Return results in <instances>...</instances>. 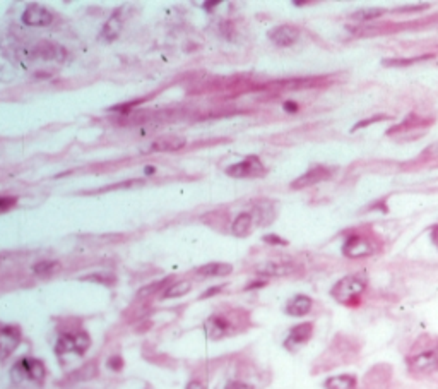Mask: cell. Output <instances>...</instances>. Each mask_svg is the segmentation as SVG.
Listing matches in <instances>:
<instances>
[{
  "mask_svg": "<svg viewBox=\"0 0 438 389\" xmlns=\"http://www.w3.org/2000/svg\"><path fill=\"white\" fill-rule=\"evenodd\" d=\"M407 371L416 377L430 375L438 371V340L423 336L414 343L413 350L406 358Z\"/></svg>",
  "mask_w": 438,
  "mask_h": 389,
  "instance_id": "6da1fadb",
  "label": "cell"
},
{
  "mask_svg": "<svg viewBox=\"0 0 438 389\" xmlns=\"http://www.w3.org/2000/svg\"><path fill=\"white\" fill-rule=\"evenodd\" d=\"M359 344L356 343L355 338L344 336V334H337L334 338L331 344H328L327 350L322 353L320 357V367L317 371H328V368L339 367L341 364H349L352 362V358L358 357Z\"/></svg>",
  "mask_w": 438,
  "mask_h": 389,
  "instance_id": "7a4b0ae2",
  "label": "cell"
},
{
  "mask_svg": "<svg viewBox=\"0 0 438 389\" xmlns=\"http://www.w3.org/2000/svg\"><path fill=\"white\" fill-rule=\"evenodd\" d=\"M366 290V279L359 275H349L339 279L331 290V295L335 302L346 307H358Z\"/></svg>",
  "mask_w": 438,
  "mask_h": 389,
  "instance_id": "3957f363",
  "label": "cell"
},
{
  "mask_svg": "<svg viewBox=\"0 0 438 389\" xmlns=\"http://www.w3.org/2000/svg\"><path fill=\"white\" fill-rule=\"evenodd\" d=\"M378 249V242L372 234L355 231L346 237L344 244H342V254L349 259H365L376 254Z\"/></svg>",
  "mask_w": 438,
  "mask_h": 389,
  "instance_id": "277c9868",
  "label": "cell"
},
{
  "mask_svg": "<svg viewBox=\"0 0 438 389\" xmlns=\"http://www.w3.org/2000/svg\"><path fill=\"white\" fill-rule=\"evenodd\" d=\"M266 166L260 162L259 156H246L245 160L226 168V173L235 179H257V177L266 175Z\"/></svg>",
  "mask_w": 438,
  "mask_h": 389,
  "instance_id": "5b68a950",
  "label": "cell"
},
{
  "mask_svg": "<svg viewBox=\"0 0 438 389\" xmlns=\"http://www.w3.org/2000/svg\"><path fill=\"white\" fill-rule=\"evenodd\" d=\"M91 344V340H89L88 334L84 331H79V333L74 334H64L60 336L57 343V351L60 355H67V353H77L82 355Z\"/></svg>",
  "mask_w": 438,
  "mask_h": 389,
  "instance_id": "8992f818",
  "label": "cell"
},
{
  "mask_svg": "<svg viewBox=\"0 0 438 389\" xmlns=\"http://www.w3.org/2000/svg\"><path fill=\"white\" fill-rule=\"evenodd\" d=\"M313 336V324L311 323H301L296 324L294 327H291L289 334H287L286 341H284V347L287 350H296V348L303 347Z\"/></svg>",
  "mask_w": 438,
  "mask_h": 389,
  "instance_id": "52a82bcc",
  "label": "cell"
},
{
  "mask_svg": "<svg viewBox=\"0 0 438 389\" xmlns=\"http://www.w3.org/2000/svg\"><path fill=\"white\" fill-rule=\"evenodd\" d=\"M331 175L332 173L328 166L317 165L313 166V168L308 170V172H305L303 175L298 177L296 180H293V182H291V187H293V189H305V187H311L315 186V184L324 182V180H327Z\"/></svg>",
  "mask_w": 438,
  "mask_h": 389,
  "instance_id": "ba28073f",
  "label": "cell"
},
{
  "mask_svg": "<svg viewBox=\"0 0 438 389\" xmlns=\"http://www.w3.org/2000/svg\"><path fill=\"white\" fill-rule=\"evenodd\" d=\"M390 377H392V368L385 364H378L368 371L365 375V389H387Z\"/></svg>",
  "mask_w": 438,
  "mask_h": 389,
  "instance_id": "9c48e42d",
  "label": "cell"
},
{
  "mask_svg": "<svg viewBox=\"0 0 438 389\" xmlns=\"http://www.w3.org/2000/svg\"><path fill=\"white\" fill-rule=\"evenodd\" d=\"M301 32L294 25H281L269 33V38L277 47H291L298 42Z\"/></svg>",
  "mask_w": 438,
  "mask_h": 389,
  "instance_id": "30bf717a",
  "label": "cell"
},
{
  "mask_svg": "<svg viewBox=\"0 0 438 389\" xmlns=\"http://www.w3.org/2000/svg\"><path fill=\"white\" fill-rule=\"evenodd\" d=\"M21 341V331L16 326L0 324V358H5L12 353Z\"/></svg>",
  "mask_w": 438,
  "mask_h": 389,
  "instance_id": "8fae6325",
  "label": "cell"
},
{
  "mask_svg": "<svg viewBox=\"0 0 438 389\" xmlns=\"http://www.w3.org/2000/svg\"><path fill=\"white\" fill-rule=\"evenodd\" d=\"M14 371H21L23 377L31 379L34 382H43L47 377V368H44L43 362L38 358H23Z\"/></svg>",
  "mask_w": 438,
  "mask_h": 389,
  "instance_id": "7c38bea8",
  "label": "cell"
},
{
  "mask_svg": "<svg viewBox=\"0 0 438 389\" xmlns=\"http://www.w3.org/2000/svg\"><path fill=\"white\" fill-rule=\"evenodd\" d=\"M185 145H187V139L181 138V136L166 134V136H159L157 139H154L153 145H151V151L171 153V151H178V149L183 148Z\"/></svg>",
  "mask_w": 438,
  "mask_h": 389,
  "instance_id": "4fadbf2b",
  "label": "cell"
},
{
  "mask_svg": "<svg viewBox=\"0 0 438 389\" xmlns=\"http://www.w3.org/2000/svg\"><path fill=\"white\" fill-rule=\"evenodd\" d=\"M51 14L41 5H29L23 12V23L27 26H48L51 25Z\"/></svg>",
  "mask_w": 438,
  "mask_h": 389,
  "instance_id": "5bb4252c",
  "label": "cell"
},
{
  "mask_svg": "<svg viewBox=\"0 0 438 389\" xmlns=\"http://www.w3.org/2000/svg\"><path fill=\"white\" fill-rule=\"evenodd\" d=\"M433 124V118H424L417 117V115H407L399 125L389 129V134H402V132H411V131H421V129H426L428 125Z\"/></svg>",
  "mask_w": 438,
  "mask_h": 389,
  "instance_id": "9a60e30c",
  "label": "cell"
},
{
  "mask_svg": "<svg viewBox=\"0 0 438 389\" xmlns=\"http://www.w3.org/2000/svg\"><path fill=\"white\" fill-rule=\"evenodd\" d=\"M229 319H226V316H214L209 317L207 323H205V333L211 340H219V338L226 336L229 331Z\"/></svg>",
  "mask_w": 438,
  "mask_h": 389,
  "instance_id": "2e32d148",
  "label": "cell"
},
{
  "mask_svg": "<svg viewBox=\"0 0 438 389\" xmlns=\"http://www.w3.org/2000/svg\"><path fill=\"white\" fill-rule=\"evenodd\" d=\"M311 307H313V300H311L310 297L296 295L287 302L286 314H289V316L293 317H303L310 312Z\"/></svg>",
  "mask_w": 438,
  "mask_h": 389,
  "instance_id": "e0dca14e",
  "label": "cell"
},
{
  "mask_svg": "<svg viewBox=\"0 0 438 389\" xmlns=\"http://www.w3.org/2000/svg\"><path fill=\"white\" fill-rule=\"evenodd\" d=\"M296 271V266L293 262H266L257 268V273L267 276H287Z\"/></svg>",
  "mask_w": 438,
  "mask_h": 389,
  "instance_id": "ac0fdd59",
  "label": "cell"
},
{
  "mask_svg": "<svg viewBox=\"0 0 438 389\" xmlns=\"http://www.w3.org/2000/svg\"><path fill=\"white\" fill-rule=\"evenodd\" d=\"M325 389H356L358 388V379L352 374L332 375L324 382Z\"/></svg>",
  "mask_w": 438,
  "mask_h": 389,
  "instance_id": "d6986e66",
  "label": "cell"
},
{
  "mask_svg": "<svg viewBox=\"0 0 438 389\" xmlns=\"http://www.w3.org/2000/svg\"><path fill=\"white\" fill-rule=\"evenodd\" d=\"M253 216L250 213H242L235 221H233L231 231L236 237H246L252 231Z\"/></svg>",
  "mask_w": 438,
  "mask_h": 389,
  "instance_id": "ffe728a7",
  "label": "cell"
},
{
  "mask_svg": "<svg viewBox=\"0 0 438 389\" xmlns=\"http://www.w3.org/2000/svg\"><path fill=\"white\" fill-rule=\"evenodd\" d=\"M233 271L231 264H226V262H211V264H205L202 268L197 269V275L201 276H226Z\"/></svg>",
  "mask_w": 438,
  "mask_h": 389,
  "instance_id": "44dd1931",
  "label": "cell"
},
{
  "mask_svg": "<svg viewBox=\"0 0 438 389\" xmlns=\"http://www.w3.org/2000/svg\"><path fill=\"white\" fill-rule=\"evenodd\" d=\"M120 32H122V19H120V16L113 14L112 18L105 23V26H103L101 35L105 36L106 40H115L116 36L120 35Z\"/></svg>",
  "mask_w": 438,
  "mask_h": 389,
  "instance_id": "7402d4cb",
  "label": "cell"
},
{
  "mask_svg": "<svg viewBox=\"0 0 438 389\" xmlns=\"http://www.w3.org/2000/svg\"><path fill=\"white\" fill-rule=\"evenodd\" d=\"M192 283L190 281H177L164 292V299H177V297H183L190 292Z\"/></svg>",
  "mask_w": 438,
  "mask_h": 389,
  "instance_id": "603a6c76",
  "label": "cell"
},
{
  "mask_svg": "<svg viewBox=\"0 0 438 389\" xmlns=\"http://www.w3.org/2000/svg\"><path fill=\"white\" fill-rule=\"evenodd\" d=\"M58 269H60V264H58V262L43 261V262H38V264L33 268V271L36 273L38 276H41V278H47V276L55 275Z\"/></svg>",
  "mask_w": 438,
  "mask_h": 389,
  "instance_id": "cb8c5ba5",
  "label": "cell"
},
{
  "mask_svg": "<svg viewBox=\"0 0 438 389\" xmlns=\"http://www.w3.org/2000/svg\"><path fill=\"white\" fill-rule=\"evenodd\" d=\"M378 16H382V11H361V12H355V14H352V18L359 19V21H363V23H368V21H372V19L378 18Z\"/></svg>",
  "mask_w": 438,
  "mask_h": 389,
  "instance_id": "d4e9b609",
  "label": "cell"
},
{
  "mask_svg": "<svg viewBox=\"0 0 438 389\" xmlns=\"http://www.w3.org/2000/svg\"><path fill=\"white\" fill-rule=\"evenodd\" d=\"M16 204V197H0V213L9 211Z\"/></svg>",
  "mask_w": 438,
  "mask_h": 389,
  "instance_id": "484cf974",
  "label": "cell"
},
{
  "mask_svg": "<svg viewBox=\"0 0 438 389\" xmlns=\"http://www.w3.org/2000/svg\"><path fill=\"white\" fill-rule=\"evenodd\" d=\"M224 389H253V386L246 384V382H242V381H231L226 384Z\"/></svg>",
  "mask_w": 438,
  "mask_h": 389,
  "instance_id": "4316f807",
  "label": "cell"
},
{
  "mask_svg": "<svg viewBox=\"0 0 438 389\" xmlns=\"http://www.w3.org/2000/svg\"><path fill=\"white\" fill-rule=\"evenodd\" d=\"M108 365L113 368V371H120V368H122V358H120V357H113L112 360L108 362Z\"/></svg>",
  "mask_w": 438,
  "mask_h": 389,
  "instance_id": "83f0119b",
  "label": "cell"
},
{
  "mask_svg": "<svg viewBox=\"0 0 438 389\" xmlns=\"http://www.w3.org/2000/svg\"><path fill=\"white\" fill-rule=\"evenodd\" d=\"M263 240L269 242V244H283V245L287 244L286 240H283V238H279V237H274V235H267V237L263 238Z\"/></svg>",
  "mask_w": 438,
  "mask_h": 389,
  "instance_id": "f1b7e54d",
  "label": "cell"
},
{
  "mask_svg": "<svg viewBox=\"0 0 438 389\" xmlns=\"http://www.w3.org/2000/svg\"><path fill=\"white\" fill-rule=\"evenodd\" d=\"M430 237H431V242H433V244H435V247L438 249V225H435V227H431Z\"/></svg>",
  "mask_w": 438,
  "mask_h": 389,
  "instance_id": "f546056e",
  "label": "cell"
},
{
  "mask_svg": "<svg viewBox=\"0 0 438 389\" xmlns=\"http://www.w3.org/2000/svg\"><path fill=\"white\" fill-rule=\"evenodd\" d=\"M185 389H205L204 388V384H202V382H198V381H190L188 382V386Z\"/></svg>",
  "mask_w": 438,
  "mask_h": 389,
  "instance_id": "4dcf8cb0",
  "label": "cell"
},
{
  "mask_svg": "<svg viewBox=\"0 0 438 389\" xmlns=\"http://www.w3.org/2000/svg\"><path fill=\"white\" fill-rule=\"evenodd\" d=\"M219 290H221V286H216V288H211V290H207V292L204 293V295H202V299H205V297H209V295H214V293H218Z\"/></svg>",
  "mask_w": 438,
  "mask_h": 389,
  "instance_id": "1f68e13d",
  "label": "cell"
},
{
  "mask_svg": "<svg viewBox=\"0 0 438 389\" xmlns=\"http://www.w3.org/2000/svg\"><path fill=\"white\" fill-rule=\"evenodd\" d=\"M294 105H296V103L289 101V103H286V107H284V108H286V110H289V112H296L298 107H294Z\"/></svg>",
  "mask_w": 438,
  "mask_h": 389,
  "instance_id": "d6a6232c",
  "label": "cell"
}]
</instances>
